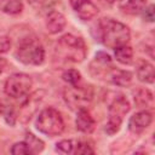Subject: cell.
<instances>
[{"mask_svg": "<svg viewBox=\"0 0 155 155\" xmlns=\"http://www.w3.org/2000/svg\"><path fill=\"white\" fill-rule=\"evenodd\" d=\"M99 40L110 48H116L122 45H127L131 38V33L127 25L111 18H103L99 24Z\"/></svg>", "mask_w": 155, "mask_h": 155, "instance_id": "6da1fadb", "label": "cell"}, {"mask_svg": "<svg viewBox=\"0 0 155 155\" xmlns=\"http://www.w3.org/2000/svg\"><path fill=\"white\" fill-rule=\"evenodd\" d=\"M63 80L65 82H68L70 86H76V85H80L81 82V74L75 70V69H69V70H65L62 75Z\"/></svg>", "mask_w": 155, "mask_h": 155, "instance_id": "ac0fdd59", "label": "cell"}, {"mask_svg": "<svg viewBox=\"0 0 155 155\" xmlns=\"http://www.w3.org/2000/svg\"><path fill=\"white\" fill-rule=\"evenodd\" d=\"M5 67H6V61L4 58H0V74H2Z\"/></svg>", "mask_w": 155, "mask_h": 155, "instance_id": "484cf974", "label": "cell"}, {"mask_svg": "<svg viewBox=\"0 0 155 155\" xmlns=\"http://www.w3.org/2000/svg\"><path fill=\"white\" fill-rule=\"evenodd\" d=\"M137 76L140 81L147 84H153L155 79L154 65L148 61H140L137 67Z\"/></svg>", "mask_w": 155, "mask_h": 155, "instance_id": "5bb4252c", "label": "cell"}, {"mask_svg": "<svg viewBox=\"0 0 155 155\" xmlns=\"http://www.w3.org/2000/svg\"><path fill=\"white\" fill-rule=\"evenodd\" d=\"M35 126L44 134L57 136L61 134L64 130V120L58 110L48 107L38 115Z\"/></svg>", "mask_w": 155, "mask_h": 155, "instance_id": "277c9868", "label": "cell"}, {"mask_svg": "<svg viewBox=\"0 0 155 155\" xmlns=\"http://www.w3.org/2000/svg\"><path fill=\"white\" fill-rule=\"evenodd\" d=\"M63 97L65 103L71 109L79 110L81 108H86V105L92 101L93 88L92 86H82V85L70 86L64 90Z\"/></svg>", "mask_w": 155, "mask_h": 155, "instance_id": "8992f818", "label": "cell"}, {"mask_svg": "<svg viewBox=\"0 0 155 155\" xmlns=\"http://www.w3.org/2000/svg\"><path fill=\"white\" fill-rule=\"evenodd\" d=\"M65 27V17L59 11H51L46 17V29L50 34H57Z\"/></svg>", "mask_w": 155, "mask_h": 155, "instance_id": "8fae6325", "label": "cell"}, {"mask_svg": "<svg viewBox=\"0 0 155 155\" xmlns=\"http://www.w3.org/2000/svg\"><path fill=\"white\" fill-rule=\"evenodd\" d=\"M11 153L13 155H23V154H31L30 153V149L28 148L27 143L25 142H19V143H16L12 145L11 148Z\"/></svg>", "mask_w": 155, "mask_h": 155, "instance_id": "7402d4cb", "label": "cell"}, {"mask_svg": "<svg viewBox=\"0 0 155 155\" xmlns=\"http://www.w3.org/2000/svg\"><path fill=\"white\" fill-rule=\"evenodd\" d=\"M31 85H33V81L29 75L17 73V74H12L10 78H7L4 90L8 97L23 98L29 93Z\"/></svg>", "mask_w": 155, "mask_h": 155, "instance_id": "52a82bcc", "label": "cell"}, {"mask_svg": "<svg viewBox=\"0 0 155 155\" xmlns=\"http://www.w3.org/2000/svg\"><path fill=\"white\" fill-rule=\"evenodd\" d=\"M107 76L110 82H113L114 85H117V86H126L132 80V74L130 71L122 70V69H116V68L110 69L107 73Z\"/></svg>", "mask_w": 155, "mask_h": 155, "instance_id": "4fadbf2b", "label": "cell"}, {"mask_svg": "<svg viewBox=\"0 0 155 155\" xmlns=\"http://www.w3.org/2000/svg\"><path fill=\"white\" fill-rule=\"evenodd\" d=\"M96 59L99 61V62H102V63H110V62H111L110 56L107 54L105 52H98V53L96 54Z\"/></svg>", "mask_w": 155, "mask_h": 155, "instance_id": "d4e9b609", "label": "cell"}, {"mask_svg": "<svg viewBox=\"0 0 155 155\" xmlns=\"http://www.w3.org/2000/svg\"><path fill=\"white\" fill-rule=\"evenodd\" d=\"M143 12H144L145 21H148V22H153L154 21V6L153 5H149L148 7H145L143 10Z\"/></svg>", "mask_w": 155, "mask_h": 155, "instance_id": "cb8c5ba5", "label": "cell"}, {"mask_svg": "<svg viewBox=\"0 0 155 155\" xmlns=\"http://www.w3.org/2000/svg\"><path fill=\"white\" fill-rule=\"evenodd\" d=\"M25 143L28 145V148L30 149L31 154L35 153H40L44 149V142L41 139H39L38 137H35L33 133H28L27 138H25Z\"/></svg>", "mask_w": 155, "mask_h": 155, "instance_id": "e0dca14e", "label": "cell"}, {"mask_svg": "<svg viewBox=\"0 0 155 155\" xmlns=\"http://www.w3.org/2000/svg\"><path fill=\"white\" fill-rule=\"evenodd\" d=\"M153 121V114L148 110H142L131 116L128 121V128L133 133H140L150 126Z\"/></svg>", "mask_w": 155, "mask_h": 155, "instance_id": "9c48e42d", "label": "cell"}, {"mask_svg": "<svg viewBox=\"0 0 155 155\" xmlns=\"http://www.w3.org/2000/svg\"><path fill=\"white\" fill-rule=\"evenodd\" d=\"M23 10L22 0H0V11L7 15H18Z\"/></svg>", "mask_w": 155, "mask_h": 155, "instance_id": "9a60e30c", "label": "cell"}, {"mask_svg": "<svg viewBox=\"0 0 155 155\" xmlns=\"http://www.w3.org/2000/svg\"><path fill=\"white\" fill-rule=\"evenodd\" d=\"M75 143L76 140H71V139H64V140H61L58 142L56 145V149L59 151V153H63V154H70V153H74V148H75Z\"/></svg>", "mask_w": 155, "mask_h": 155, "instance_id": "ffe728a7", "label": "cell"}, {"mask_svg": "<svg viewBox=\"0 0 155 155\" xmlns=\"http://www.w3.org/2000/svg\"><path fill=\"white\" fill-rule=\"evenodd\" d=\"M134 101L137 103V105L140 108V107H147L148 104H150L153 102V94L149 90H140L137 96L134 97Z\"/></svg>", "mask_w": 155, "mask_h": 155, "instance_id": "d6986e66", "label": "cell"}, {"mask_svg": "<svg viewBox=\"0 0 155 155\" xmlns=\"http://www.w3.org/2000/svg\"><path fill=\"white\" fill-rule=\"evenodd\" d=\"M74 153L75 154H93L94 150L91 148V145H88L86 142H82V140H76L75 143V148H74Z\"/></svg>", "mask_w": 155, "mask_h": 155, "instance_id": "44dd1931", "label": "cell"}, {"mask_svg": "<svg viewBox=\"0 0 155 155\" xmlns=\"http://www.w3.org/2000/svg\"><path fill=\"white\" fill-rule=\"evenodd\" d=\"M102 1H104V2H108V4H113L115 0H102Z\"/></svg>", "mask_w": 155, "mask_h": 155, "instance_id": "4316f807", "label": "cell"}, {"mask_svg": "<svg viewBox=\"0 0 155 155\" xmlns=\"http://www.w3.org/2000/svg\"><path fill=\"white\" fill-rule=\"evenodd\" d=\"M57 51L58 54H61L64 59L79 63L85 59L87 48L81 38H78L73 34H65L59 38Z\"/></svg>", "mask_w": 155, "mask_h": 155, "instance_id": "3957f363", "label": "cell"}, {"mask_svg": "<svg viewBox=\"0 0 155 155\" xmlns=\"http://www.w3.org/2000/svg\"><path fill=\"white\" fill-rule=\"evenodd\" d=\"M119 8L126 15H138L147 6V0H119Z\"/></svg>", "mask_w": 155, "mask_h": 155, "instance_id": "7c38bea8", "label": "cell"}, {"mask_svg": "<svg viewBox=\"0 0 155 155\" xmlns=\"http://www.w3.org/2000/svg\"><path fill=\"white\" fill-rule=\"evenodd\" d=\"M16 58L28 65H39L45 59V50L42 44L34 36L22 39L15 51Z\"/></svg>", "mask_w": 155, "mask_h": 155, "instance_id": "7a4b0ae2", "label": "cell"}, {"mask_svg": "<svg viewBox=\"0 0 155 155\" xmlns=\"http://www.w3.org/2000/svg\"><path fill=\"white\" fill-rule=\"evenodd\" d=\"M70 4L82 21H90L98 13L97 6L91 0H70Z\"/></svg>", "mask_w": 155, "mask_h": 155, "instance_id": "ba28073f", "label": "cell"}, {"mask_svg": "<svg viewBox=\"0 0 155 155\" xmlns=\"http://www.w3.org/2000/svg\"><path fill=\"white\" fill-rule=\"evenodd\" d=\"M115 50V58L121 64H130L133 59V50L128 45L119 46Z\"/></svg>", "mask_w": 155, "mask_h": 155, "instance_id": "2e32d148", "label": "cell"}, {"mask_svg": "<svg viewBox=\"0 0 155 155\" xmlns=\"http://www.w3.org/2000/svg\"><path fill=\"white\" fill-rule=\"evenodd\" d=\"M75 125L79 131H81L84 133H91L94 130L96 122H94V119L88 113V110L86 108H81L78 110Z\"/></svg>", "mask_w": 155, "mask_h": 155, "instance_id": "30bf717a", "label": "cell"}, {"mask_svg": "<svg viewBox=\"0 0 155 155\" xmlns=\"http://www.w3.org/2000/svg\"><path fill=\"white\" fill-rule=\"evenodd\" d=\"M11 47V40L7 36H0V54L6 53Z\"/></svg>", "mask_w": 155, "mask_h": 155, "instance_id": "603a6c76", "label": "cell"}, {"mask_svg": "<svg viewBox=\"0 0 155 155\" xmlns=\"http://www.w3.org/2000/svg\"><path fill=\"white\" fill-rule=\"evenodd\" d=\"M130 110V103L127 98L122 94L115 97L109 105V117L105 124V132L108 134H114L120 130L124 116Z\"/></svg>", "mask_w": 155, "mask_h": 155, "instance_id": "5b68a950", "label": "cell"}]
</instances>
